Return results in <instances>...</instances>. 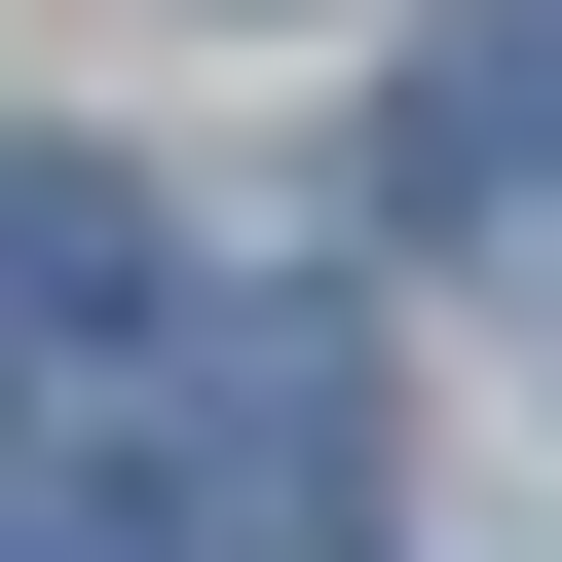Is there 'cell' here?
Listing matches in <instances>:
<instances>
[{"label":"cell","mask_w":562,"mask_h":562,"mask_svg":"<svg viewBox=\"0 0 562 562\" xmlns=\"http://www.w3.org/2000/svg\"><path fill=\"white\" fill-rule=\"evenodd\" d=\"M188 413H225V450H188V525H225V562H338V525H375V338H338V301H262Z\"/></svg>","instance_id":"cell-1"},{"label":"cell","mask_w":562,"mask_h":562,"mask_svg":"<svg viewBox=\"0 0 562 562\" xmlns=\"http://www.w3.org/2000/svg\"><path fill=\"white\" fill-rule=\"evenodd\" d=\"M76 338H188V225H150V150H0V375H76Z\"/></svg>","instance_id":"cell-2"},{"label":"cell","mask_w":562,"mask_h":562,"mask_svg":"<svg viewBox=\"0 0 562 562\" xmlns=\"http://www.w3.org/2000/svg\"><path fill=\"white\" fill-rule=\"evenodd\" d=\"M487 113H525V188H562V0H525V38H487Z\"/></svg>","instance_id":"cell-3"}]
</instances>
